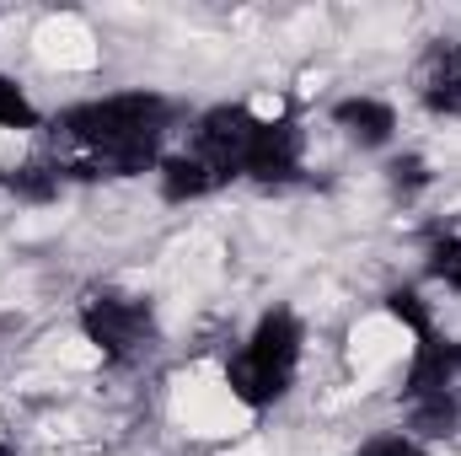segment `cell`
<instances>
[{
  "instance_id": "cell-1",
  "label": "cell",
  "mask_w": 461,
  "mask_h": 456,
  "mask_svg": "<svg viewBox=\"0 0 461 456\" xmlns=\"http://www.w3.org/2000/svg\"><path fill=\"white\" fill-rule=\"evenodd\" d=\"M172 103L150 92H123L103 103H76L54 118V145L81 150V161H65L70 178H134L156 167V145L167 134Z\"/></svg>"
},
{
  "instance_id": "cell-2",
  "label": "cell",
  "mask_w": 461,
  "mask_h": 456,
  "mask_svg": "<svg viewBox=\"0 0 461 456\" xmlns=\"http://www.w3.org/2000/svg\"><path fill=\"white\" fill-rule=\"evenodd\" d=\"M81 333L103 349V360L129 365V360H140L150 349L156 317L134 296H92V301H81Z\"/></svg>"
},
{
  "instance_id": "cell-3",
  "label": "cell",
  "mask_w": 461,
  "mask_h": 456,
  "mask_svg": "<svg viewBox=\"0 0 461 456\" xmlns=\"http://www.w3.org/2000/svg\"><path fill=\"white\" fill-rule=\"evenodd\" d=\"M258 123H263V118L252 114V108H241V103H221V108H210V114L199 118V129H194V156L210 161L221 183L241 178V156H247Z\"/></svg>"
},
{
  "instance_id": "cell-4",
  "label": "cell",
  "mask_w": 461,
  "mask_h": 456,
  "mask_svg": "<svg viewBox=\"0 0 461 456\" xmlns=\"http://www.w3.org/2000/svg\"><path fill=\"white\" fill-rule=\"evenodd\" d=\"M301 172V129H295V118H263L258 123V134H252V145H247V156H241V178H252V183H290Z\"/></svg>"
},
{
  "instance_id": "cell-5",
  "label": "cell",
  "mask_w": 461,
  "mask_h": 456,
  "mask_svg": "<svg viewBox=\"0 0 461 456\" xmlns=\"http://www.w3.org/2000/svg\"><path fill=\"white\" fill-rule=\"evenodd\" d=\"M413 87H419V97H424L429 114L461 118V43H435L419 59Z\"/></svg>"
},
{
  "instance_id": "cell-6",
  "label": "cell",
  "mask_w": 461,
  "mask_h": 456,
  "mask_svg": "<svg viewBox=\"0 0 461 456\" xmlns=\"http://www.w3.org/2000/svg\"><path fill=\"white\" fill-rule=\"evenodd\" d=\"M301 343H306V333H301V317H295V312H268V317L252 328L247 354L263 360V365H274V370H285V376H295Z\"/></svg>"
},
{
  "instance_id": "cell-7",
  "label": "cell",
  "mask_w": 461,
  "mask_h": 456,
  "mask_svg": "<svg viewBox=\"0 0 461 456\" xmlns=\"http://www.w3.org/2000/svg\"><path fill=\"white\" fill-rule=\"evenodd\" d=\"M451 376H456V354H451V343L419 339L413 365H408V376H402V392H408V403H413V397H435V392H451Z\"/></svg>"
},
{
  "instance_id": "cell-8",
  "label": "cell",
  "mask_w": 461,
  "mask_h": 456,
  "mask_svg": "<svg viewBox=\"0 0 461 456\" xmlns=\"http://www.w3.org/2000/svg\"><path fill=\"white\" fill-rule=\"evenodd\" d=\"M226 381H230V392H236L247 408H268V403H279V397L290 392V376H285V370H274V365H263V360H252L247 349L230 360Z\"/></svg>"
},
{
  "instance_id": "cell-9",
  "label": "cell",
  "mask_w": 461,
  "mask_h": 456,
  "mask_svg": "<svg viewBox=\"0 0 461 456\" xmlns=\"http://www.w3.org/2000/svg\"><path fill=\"white\" fill-rule=\"evenodd\" d=\"M333 123L344 129L348 140H359V145H386L392 129H397V114L381 97H344L333 108Z\"/></svg>"
},
{
  "instance_id": "cell-10",
  "label": "cell",
  "mask_w": 461,
  "mask_h": 456,
  "mask_svg": "<svg viewBox=\"0 0 461 456\" xmlns=\"http://www.w3.org/2000/svg\"><path fill=\"white\" fill-rule=\"evenodd\" d=\"M215 188H221L215 167H210V161H199L194 150H188V156H167V161H161V199L188 205V199H204V194H215Z\"/></svg>"
},
{
  "instance_id": "cell-11",
  "label": "cell",
  "mask_w": 461,
  "mask_h": 456,
  "mask_svg": "<svg viewBox=\"0 0 461 456\" xmlns=\"http://www.w3.org/2000/svg\"><path fill=\"white\" fill-rule=\"evenodd\" d=\"M59 183H65V172H59V161H22V167H11L5 172V194H16L22 205H54L59 199Z\"/></svg>"
},
{
  "instance_id": "cell-12",
  "label": "cell",
  "mask_w": 461,
  "mask_h": 456,
  "mask_svg": "<svg viewBox=\"0 0 461 456\" xmlns=\"http://www.w3.org/2000/svg\"><path fill=\"white\" fill-rule=\"evenodd\" d=\"M456 419H461V403L451 392L413 397V408H408V430H413L419 441H446V435L456 430Z\"/></svg>"
},
{
  "instance_id": "cell-13",
  "label": "cell",
  "mask_w": 461,
  "mask_h": 456,
  "mask_svg": "<svg viewBox=\"0 0 461 456\" xmlns=\"http://www.w3.org/2000/svg\"><path fill=\"white\" fill-rule=\"evenodd\" d=\"M386 312H392L402 328H413V339H435V323H429V306L419 301V290H392V296H386Z\"/></svg>"
},
{
  "instance_id": "cell-14",
  "label": "cell",
  "mask_w": 461,
  "mask_h": 456,
  "mask_svg": "<svg viewBox=\"0 0 461 456\" xmlns=\"http://www.w3.org/2000/svg\"><path fill=\"white\" fill-rule=\"evenodd\" d=\"M0 129H38V108L11 76H0Z\"/></svg>"
},
{
  "instance_id": "cell-15",
  "label": "cell",
  "mask_w": 461,
  "mask_h": 456,
  "mask_svg": "<svg viewBox=\"0 0 461 456\" xmlns=\"http://www.w3.org/2000/svg\"><path fill=\"white\" fill-rule=\"evenodd\" d=\"M429 274H435V279H446L451 290H461V236L435 242V252H429Z\"/></svg>"
},
{
  "instance_id": "cell-16",
  "label": "cell",
  "mask_w": 461,
  "mask_h": 456,
  "mask_svg": "<svg viewBox=\"0 0 461 456\" xmlns=\"http://www.w3.org/2000/svg\"><path fill=\"white\" fill-rule=\"evenodd\" d=\"M386 172H392V188H402V194H419V188L429 183V167H424V156H397Z\"/></svg>"
},
{
  "instance_id": "cell-17",
  "label": "cell",
  "mask_w": 461,
  "mask_h": 456,
  "mask_svg": "<svg viewBox=\"0 0 461 456\" xmlns=\"http://www.w3.org/2000/svg\"><path fill=\"white\" fill-rule=\"evenodd\" d=\"M359 456H424V451H419L413 435H381V441H370Z\"/></svg>"
},
{
  "instance_id": "cell-18",
  "label": "cell",
  "mask_w": 461,
  "mask_h": 456,
  "mask_svg": "<svg viewBox=\"0 0 461 456\" xmlns=\"http://www.w3.org/2000/svg\"><path fill=\"white\" fill-rule=\"evenodd\" d=\"M451 354H456V370H461V343H451Z\"/></svg>"
},
{
  "instance_id": "cell-19",
  "label": "cell",
  "mask_w": 461,
  "mask_h": 456,
  "mask_svg": "<svg viewBox=\"0 0 461 456\" xmlns=\"http://www.w3.org/2000/svg\"><path fill=\"white\" fill-rule=\"evenodd\" d=\"M0 456H16V451H11V446H5V441H0Z\"/></svg>"
}]
</instances>
